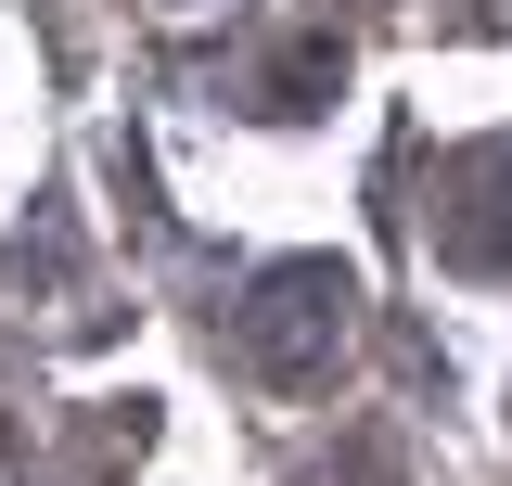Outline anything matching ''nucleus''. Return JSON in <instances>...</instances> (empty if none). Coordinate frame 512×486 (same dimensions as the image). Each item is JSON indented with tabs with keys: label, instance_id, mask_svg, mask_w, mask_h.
<instances>
[{
	"label": "nucleus",
	"instance_id": "f257e3e1",
	"mask_svg": "<svg viewBox=\"0 0 512 486\" xmlns=\"http://www.w3.org/2000/svg\"><path fill=\"white\" fill-rule=\"evenodd\" d=\"M346 307H359V282H346L333 256H282V269H256V282H244L231 346H244L256 384H320L333 346H346Z\"/></svg>",
	"mask_w": 512,
	"mask_h": 486
},
{
	"label": "nucleus",
	"instance_id": "f03ea898",
	"mask_svg": "<svg viewBox=\"0 0 512 486\" xmlns=\"http://www.w3.org/2000/svg\"><path fill=\"white\" fill-rule=\"evenodd\" d=\"M423 231L448 269H512V141H461L423 180Z\"/></svg>",
	"mask_w": 512,
	"mask_h": 486
}]
</instances>
